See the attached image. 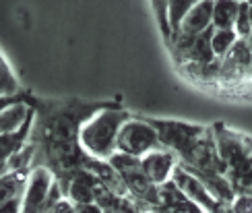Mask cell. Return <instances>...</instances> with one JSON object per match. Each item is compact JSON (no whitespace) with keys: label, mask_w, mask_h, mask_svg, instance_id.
I'll use <instances>...</instances> for the list:
<instances>
[{"label":"cell","mask_w":252,"mask_h":213,"mask_svg":"<svg viewBox=\"0 0 252 213\" xmlns=\"http://www.w3.org/2000/svg\"><path fill=\"white\" fill-rule=\"evenodd\" d=\"M128 118V112L118 108H101L87 116L85 122L79 126V145L85 151L87 157L93 159H106L116 151L118 131Z\"/></svg>","instance_id":"obj_1"},{"label":"cell","mask_w":252,"mask_h":213,"mask_svg":"<svg viewBox=\"0 0 252 213\" xmlns=\"http://www.w3.org/2000/svg\"><path fill=\"white\" fill-rule=\"evenodd\" d=\"M250 83V39L238 37L234 46L219 58L217 85L236 89L248 87Z\"/></svg>","instance_id":"obj_2"},{"label":"cell","mask_w":252,"mask_h":213,"mask_svg":"<svg viewBox=\"0 0 252 213\" xmlns=\"http://www.w3.org/2000/svg\"><path fill=\"white\" fill-rule=\"evenodd\" d=\"M163 147L159 143L155 129L147 122V118H134L128 116L124 120V124L118 131V139H116V151L128 153L134 157H143L145 153L153 151V149Z\"/></svg>","instance_id":"obj_3"},{"label":"cell","mask_w":252,"mask_h":213,"mask_svg":"<svg viewBox=\"0 0 252 213\" xmlns=\"http://www.w3.org/2000/svg\"><path fill=\"white\" fill-rule=\"evenodd\" d=\"M157 137H159V143L176 153V157L180 159L186 155V151L192 147V143L201 137L207 129L198 124H186V122H178V120H151L147 118Z\"/></svg>","instance_id":"obj_4"},{"label":"cell","mask_w":252,"mask_h":213,"mask_svg":"<svg viewBox=\"0 0 252 213\" xmlns=\"http://www.w3.org/2000/svg\"><path fill=\"white\" fill-rule=\"evenodd\" d=\"M172 182L178 186V190H180L186 199H190L192 203H196L205 213H225L227 205L215 201L207 193V188L201 184V180H198L194 174L188 172L184 166L176 164L174 172H172Z\"/></svg>","instance_id":"obj_5"},{"label":"cell","mask_w":252,"mask_h":213,"mask_svg":"<svg viewBox=\"0 0 252 213\" xmlns=\"http://www.w3.org/2000/svg\"><path fill=\"white\" fill-rule=\"evenodd\" d=\"M54 184V174L48 168H35L25 180L21 193V211L19 213H39L46 203V197Z\"/></svg>","instance_id":"obj_6"},{"label":"cell","mask_w":252,"mask_h":213,"mask_svg":"<svg viewBox=\"0 0 252 213\" xmlns=\"http://www.w3.org/2000/svg\"><path fill=\"white\" fill-rule=\"evenodd\" d=\"M139 159H141V170L155 186L167 182V180L172 178V172H174V168L178 164L176 153L170 151V149H165V147L153 149V151L145 153Z\"/></svg>","instance_id":"obj_7"},{"label":"cell","mask_w":252,"mask_h":213,"mask_svg":"<svg viewBox=\"0 0 252 213\" xmlns=\"http://www.w3.org/2000/svg\"><path fill=\"white\" fill-rule=\"evenodd\" d=\"M211 6H213V0H196V2L190 6V10L184 15V19L180 21L176 34L196 36V34H201V31L209 29L211 27Z\"/></svg>","instance_id":"obj_8"},{"label":"cell","mask_w":252,"mask_h":213,"mask_svg":"<svg viewBox=\"0 0 252 213\" xmlns=\"http://www.w3.org/2000/svg\"><path fill=\"white\" fill-rule=\"evenodd\" d=\"M31 116V110L21 102H8L2 110H0V135H15L21 131Z\"/></svg>","instance_id":"obj_9"},{"label":"cell","mask_w":252,"mask_h":213,"mask_svg":"<svg viewBox=\"0 0 252 213\" xmlns=\"http://www.w3.org/2000/svg\"><path fill=\"white\" fill-rule=\"evenodd\" d=\"M240 2L236 0H213L211 6V27L213 29H232L238 15Z\"/></svg>","instance_id":"obj_10"},{"label":"cell","mask_w":252,"mask_h":213,"mask_svg":"<svg viewBox=\"0 0 252 213\" xmlns=\"http://www.w3.org/2000/svg\"><path fill=\"white\" fill-rule=\"evenodd\" d=\"M25 180H27V176L21 174V172H10V174H4L0 178V205L6 203L10 199H15V197H21Z\"/></svg>","instance_id":"obj_11"},{"label":"cell","mask_w":252,"mask_h":213,"mask_svg":"<svg viewBox=\"0 0 252 213\" xmlns=\"http://www.w3.org/2000/svg\"><path fill=\"white\" fill-rule=\"evenodd\" d=\"M238 39V36L234 34V29H213L211 37H209V44H211V52L215 58H221L225 52L234 46V41Z\"/></svg>","instance_id":"obj_12"},{"label":"cell","mask_w":252,"mask_h":213,"mask_svg":"<svg viewBox=\"0 0 252 213\" xmlns=\"http://www.w3.org/2000/svg\"><path fill=\"white\" fill-rule=\"evenodd\" d=\"M196 0H167V27H170V37L178 31V25L184 15L190 10Z\"/></svg>","instance_id":"obj_13"},{"label":"cell","mask_w":252,"mask_h":213,"mask_svg":"<svg viewBox=\"0 0 252 213\" xmlns=\"http://www.w3.org/2000/svg\"><path fill=\"white\" fill-rule=\"evenodd\" d=\"M234 34L238 37H244L248 39L250 37V31H252V17H250V2H240V8H238V15H236V21H234Z\"/></svg>","instance_id":"obj_14"},{"label":"cell","mask_w":252,"mask_h":213,"mask_svg":"<svg viewBox=\"0 0 252 213\" xmlns=\"http://www.w3.org/2000/svg\"><path fill=\"white\" fill-rule=\"evenodd\" d=\"M19 89V83L15 72L10 71L8 62L4 60V56L0 54V95H13Z\"/></svg>","instance_id":"obj_15"},{"label":"cell","mask_w":252,"mask_h":213,"mask_svg":"<svg viewBox=\"0 0 252 213\" xmlns=\"http://www.w3.org/2000/svg\"><path fill=\"white\" fill-rule=\"evenodd\" d=\"M153 13L157 17V23H159L161 34L170 39V27H167V0H151Z\"/></svg>","instance_id":"obj_16"},{"label":"cell","mask_w":252,"mask_h":213,"mask_svg":"<svg viewBox=\"0 0 252 213\" xmlns=\"http://www.w3.org/2000/svg\"><path fill=\"white\" fill-rule=\"evenodd\" d=\"M72 209H75V213H103V209L95 203V201H89V203H75Z\"/></svg>","instance_id":"obj_17"},{"label":"cell","mask_w":252,"mask_h":213,"mask_svg":"<svg viewBox=\"0 0 252 213\" xmlns=\"http://www.w3.org/2000/svg\"><path fill=\"white\" fill-rule=\"evenodd\" d=\"M21 211V197H15L0 205V213H19Z\"/></svg>","instance_id":"obj_18"},{"label":"cell","mask_w":252,"mask_h":213,"mask_svg":"<svg viewBox=\"0 0 252 213\" xmlns=\"http://www.w3.org/2000/svg\"><path fill=\"white\" fill-rule=\"evenodd\" d=\"M8 102H13V98H10V95H0V110H2Z\"/></svg>","instance_id":"obj_19"},{"label":"cell","mask_w":252,"mask_h":213,"mask_svg":"<svg viewBox=\"0 0 252 213\" xmlns=\"http://www.w3.org/2000/svg\"><path fill=\"white\" fill-rule=\"evenodd\" d=\"M145 213H172V211H167L163 207H155V209H149V211H145Z\"/></svg>","instance_id":"obj_20"},{"label":"cell","mask_w":252,"mask_h":213,"mask_svg":"<svg viewBox=\"0 0 252 213\" xmlns=\"http://www.w3.org/2000/svg\"><path fill=\"white\" fill-rule=\"evenodd\" d=\"M236 2H250V0H236Z\"/></svg>","instance_id":"obj_21"},{"label":"cell","mask_w":252,"mask_h":213,"mask_svg":"<svg viewBox=\"0 0 252 213\" xmlns=\"http://www.w3.org/2000/svg\"><path fill=\"white\" fill-rule=\"evenodd\" d=\"M103 213H112V211H103Z\"/></svg>","instance_id":"obj_22"}]
</instances>
